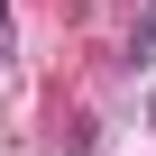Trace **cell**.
Here are the masks:
<instances>
[{
    "label": "cell",
    "mask_w": 156,
    "mask_h": 156,
    "mask_svg": "<svg viewBox=\"0 0 156 156\" xmlns=\"http://www.w3.org/2000/svg\"><path fill=\"white\" fill-rule=\"evenodd\" d=\"M0 37H9V0H0Z\"/></svg>",
    "instance_id": "obj_1"
},
{
    "label": "cell",
    "mask_w": 156,
    "mask_h": 156,
    "mask_svg": "<svg viewBox=\"0 0 156 156\" xmlns=\"http://www.w3.org/2000/svg\"><path fill=\"white\" fill-rule=\"evenodd\" d=\"M147 119H156V92H147Z\"/></svg>",
    "instance_id": "obj_2"
}]
</instances>
